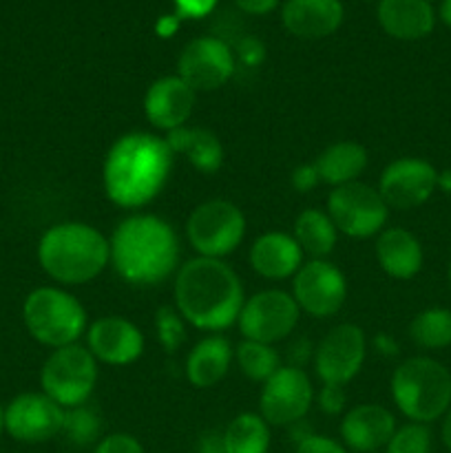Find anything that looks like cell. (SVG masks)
Instances as JSON below:
<instances>
[{"label": "cell", "instance_id": "7c38bea8", "mask_svg": "<svg viewBox=\"0 0 451 453\" xmlns=\"http://www.w3.org/2000/svg\"><path fill=\"white\" fill-rule=\"evenodd\" d=\"M292 296L299 310L314 319H327L339 312L348 299V281L340 268L325 259H312L292 277Z\"/></svg>", "mask_w": 451, "mask_h": 453}, {"label": "cell", "instance_id": "8fae6325", "mask_svg": "<svg viewBox=\"0 0 451 453\" xmlns=\"http://www.w3.org/2000/svg\"><path fill=\"white\" fill-rule=\"evenodd\" d=\"M314 401V388L303 367L281 365L264 383L259 396L261 418L274 427L301 423Z\"/></svg>", "mask_w": 451, "mask_h": 453}, {"label": "cell", "instance_id": "4316f807", "mask_svg": "<svg viewBox=\"0 0 451 453\" xmlns=\"http://www.w3.org/2000/svg\"><path fill=\"white\" fill-rule=\"evenodd\" d=\"M292 237L296 239L303 255H310L312 259H325L334 250L339 230H336L327 211L305 208L294 219V234Z\"/></svg>", "mask_w": 451, "mask_h": 453}, {"label": "cell", "instance_id": "ab89813d", "mask_svg": "<svg viewBox=\"0 0 451 453\" xmlns=\"http://www.w3.org/2000/svg\"><path fill=\"white\" fill-rule=\"evenodd\" d=\"M241 12L250 13V16H265V13L274 12L279 0H234Z\"/></svg>", "mask_w": 451, "mask_h": 453}, {"label": "cell", "instance_id": "f546056e", "mask_svg": "<svg viewBox=\"0 0 451 453\" xmlns=\"http://www.w3.org/2000/svg\"><path fill=\"white\" fill-rule=\"evenodd\" d=\"M234 358L243 374L255 383H265L281 367V357L277 349L272 345L256 343V341L243 339L234 349Z\"/></svg>", "mask_w": 451, "mask_h": 453}, {"label": "cell", "instance_id": "bcb514c9", "mask_svg": "<svg viewBox=\"0 0 451 453\" xmlns=\"http://www.w3.org/2000/svg\"><path fill=\"white\" fill-rule=\"evenodd\" d=\"M438 188L445 195H451V168L438 171Z\"/></svg>", "mask_w": 451, "mask_h": 453}, {"label": "cell", "instance_id": "b9f144b4", "mask_svg": "<svg viewBox=\"0 0 451 453\" xmlns=\"http://www.w3.org/2000/svg\"><path fill=\"white\" fill-rule=\"evenodd\" d=\"M374 348L376 352L383 354V357H396L398 354L396 339H394L392 334H385V332H380V334L374 336Z\"/></svg>", "mask_w": 451, "mask_h": 453}, {"label": "cell", "instance_id": "4dcf8cb0", "mask_svg": "<svg viewBox=\"0 0 451 453\" xmlns=\"http://www.w3.org/2000/svg\"><path fill=\"white\" fill-rule=\"evenodd\" d=\"M62 434L66 436V441L73 442V445L78 447L93 445L102 434L100 414L88 405L65 410V425H62Z\"/></svg>", "mask_w": 451, "mask_h": 453}, {"label": "cell", "instance_id": "ffe728a7", "mask_svg": "<svg viewBox=\"0 0 451 453\" xmlns=\"http://www.w3.org/2000/svg\"><path fill=\"white\" fill-rule=\"evenodd\" d=\"M250 265L259 277L268 281H281L299 273L303 265V250L292 234L270 230L252 243Z\"/></svg>", "mask_w": 451, "mask_h": 453}, {"label": "cell", "instance_id": "6da1fadb", "mask_svg": "<svg viewBox=\"0 0 451 453\" xmlns=\"http://www.w3.org/2000/svg\"><path fill=\"white\" fill-rule=\"evenodd\" d=\"M172 150L164 137L133 131L111 144L102 164V186L115 206L144 208L166 188Z\"/></svg>", "mask_w": 451, "mask_h": 453}, {"label": "cell", "instance_id": "f35d334b", "mask_svg": "<svg viewBox=\"0 0 451 453\" xmlns=\"http://www.w3.org/2000/svg\"><path fill=\"white\" fill-rule=\"evenodd\" d=\"M239 56H241V60L246 62L248 66H255L259 65V62H264L265 49L256 38H246L239 44Z\"/></svg>", "mask_w": 451, "mask_h": 453}, {"label": "cell", "instance_id": "1f68e13d", "mask_svg": "<svg viewBox=\"0 0 451 453\" xmlns=\"http://www.w3.org/2000/svg\"><path fill=\"white\" fill-rule=\"evenodd\" d=\"M155 332L166 354L180 352L181 345L186 343V321L172 305H162L155 312Z\"/></svg>", "mask_w": 451, "mask_h": 453}, {"label": "cell", "instance_id": "5bb4252c", "mask_svg": "<svg viewBox=\"0 0 451 453\" xmlns=\"http://www.w3.org/2000/svg\"><path fill=\"white\" fill-rule=\"evenodd\" d=\"M438 188V171L420 157H398L385 166L378 180V193L387 208L414 211L432 199Z\"/></svg>", "mask_w": 451, "mask_h": 453}, {"label": "cell", "instance_id": "c3c4849f", "mask_svg": "<svg viewBox=\"0 0 451 453\" xmlns=\"http://www.w3.org/2000/svg\"><path fill=\"white\" fill-rule=\"evenodd\" d=\"M4 432V407L0 405V436H3Z\"/></svg>", "mask_w": 451, "mask_h": 453}, {"label": "cell", "instance_id": "e575fe53", "mask_svg": "<svg viewBox=\"0 0 451 453\" xmlns=\"http://www.w3.org/2000/svg\"><path fill=\"white\" fill-rule=\"evenodd\" d=\"M294 453H348V451H345L343 445H339L336 441H332V438L310 434V436L301 438Z\"/></svg>", "mask_w": 451, "mask_h": 453}, {"label": "cell", "instance_id": "8992f818", "mask_svg": "<svg viewBox=\"0 0 451 453\" xmlns=\"http://www.w3.org/2000/svg\"><path fill=\"white\" fill-rule=\"evenodd\" d=\"M22 321L31 339L47 348L75 345L87 332V310L71 292L42 286L29 292L22 303Z\"/></svg>", "mask_w": 451, "mask_h": 453}, {"label": "cell", "instance_id": "cb8c5ba5", "mask_svg": "<svg viewBox=\"0 0 451 453\" xmlns=\"http://www.w3.org/2000/svg\"><path fill=\"white\" fill-rule=\"evenodd\" d=\"M166 144L172 155H181L202 175H215L224 164V144L212 131L202 127H180L168 133Z\"/></svg>", "mask_w": 451, "mask_h": 453}, {"label": "cell", "instance_id": "4fadbf2b", "mask_svg": "<svg viewBox=\"0 0 451 453\" xmlns=\"http://www.w3.org/2000/svg\"><path fill=\"white\" fill-rule=\"evenodd\" d=\"M365 332L354 323L332 327L325 339L314 349V370L323 385H345L356 379L365 363Z\"/></svg>", "mask_w": 451, "mask_h": 453}, {"label": "cell", "instance_id": "83f0119b", "mask_svg": "<svg viewBox=\"0 0 451 453\" xmlns=\"http://www.w3.org/2000/svg\"><path fill=\"white\" fill-rule=\"evenodd\" d=\"M270 427L261 414H239L224 432L226 453H268Z\"/></svg>", "mask_w": 451, "mask_h": 453}, {"label": "cell", "instance_id": "7a4b0ae2", "mask_svg": "<svg viewBox=\"0 0 451 453\" xmlns=\"http://www.w3.org/2000/svg\"><path fill=\"white\" fill-rule=\"evenodd\" d=\"M177 312L203 332H221L239 321L246 296L241 279L221 259L195 257L175 274Z\"/></svg>", "mask_w": 451, "mask_h": 453}, {"label": "cell", "instance_id": "2e32d148", "mask_svg": "<svg viewBox=\"0 0 451 453\" xmlns=\"http://www.w3.org/2000/svg\"><path fill=\"white\" fill-rule=\"evenodd\" d=\"M234 73V56L228 44L215 35L195 38L181 49L177 75L197 91H217Z\"/></svg>", "mask_w": 451, "mask_h": 453}, {"label": "cell", "instance_id": "484cf974", "mask_svg": "<svg viewBox=\"0 0 451 453\" xmlns=\"http://www.w3.org/2000/svg\"><path fill=\"white\" fill-rule=\"evenodd\" d=\"M314 166L323 184L339 188V186L358 181V177L363 175L367 168V149L358 142H336L318 155Z\"/></svg>", "mask_w": 451, "mask_h": 453}, {"label": "cell", "instance_id": "74e56055", "mask_svg": "<svg viewBox=\"0 0 451 453\" xmlns=\"http://www.w3.org/2000/svg\"><path fill=\"white\" fill-rule=\"evenodd\" d=\"M292 188L299 190V193H310L312 188H317L321 184V177H318V171L314 164H301L292 171L290 177Z\"/></svg>", "mask_w": 451, "mask_h": 453}, {"label": "cell", "instance_id": "d4e9b609", "mask_svg": "<svg viewBox=\"0 0 451 453\" xmlns=\"http://www.w3.org/2000/svg\"><path fill=\"white\" fill-rule=\"evenodd\" d=\"M233 358L234 352L228 339L219 334L206 336L190 349L186 358V379L197 389L215 388L226 379Z\"/></svg>", "mask_w": 451, "mask_h": 453}, {"label": "cell", "instance_id": "44dd1931", "mask_svg": "<svg viewBox=\"0 0 451 453\" xmlns=\"http://www.w3.org/2000/svg\"><path fill=\"white\" fill-rule=\"evenodd\" d=\"M283 27L303 40H321L343 22L340 0H287L281 9Z\"/></svg>", "mask_w": 451, "mask_h": 453}, {"label": "cell", "instance_id": "ac0fdd59", "mask_svg": "<svg viewBox=\"0 0 451 453\" xmlns=\"http://www.w3.org/2000/svg\"><path fill=\"white\" fill-rule=\"evenodd\" d=\"M197 93L180 78V75H164L155 80L144 96V115L155 128L171 133L186 127L193 115Z\"/></svg>", "mask_w": 451, "mask_h": 453}, {"label": "cell", "instance_id": "f1b7e54d", "mask_svg": "<svg viewBox=\"0 0 451 453\" xmlns=\"http://www.w3.org/2000/svg\"><path fill=\"white\" fill-rule=\"evenodd\" d=\"M409 336L423 349H445L451 345V310L427 308L409 323Z\"/></svg>", "mask_w": 451, "mask_h": 453}, {"label": "cell", "instance_id": "9a60e30c", "mask_svg": "<svg viewBox=\"0 0 451 453\" xmlns=\"http://www.w3.org/2000/svg\"><path fill=\"white\" fill-rule=\"evenodd\" d=\"M65 425V410L44 392L18 394L4 407V432L25 445H40L57 434Z\"/></svg>", "mask_w": 451, "mask_h": 453}, {"label": "cell", "instance_id": "30bf717a", "mask_svg": "<svg viewBox=\"0 0 451 453\" xmlns=\"http://www.w3.org/2000/svg\"><path fill=\"white\" fill-rule=\"evenodd\" d=\"M299 317L294 296L283 290H261L246 299L237 323L246 341L272 345L294 332Z\"/></svg>", "mask_w": 451, "mask_h": 453}, {"label": "cell", "instance_id": "ee69618b", "mask_svg": "<svg viewBox=\"0 0 451 453\" xmlns=\"http://www.w3.org/2000/svg\"><path fill=\"white\" fill-rule=\"evenodd\" d=\"M177 29H180V18L177 16H162L157 20V25H155V31L162 38H171Z\"/></svg>", "mask_w": 451, "mask_h": 453}, {"label": "cell", "instance_id": "f6af8a7d", "mask_svg": "<svg viewBox=\"0 0 451 453\" xmlns=\"http://www.w3.org/2000/svg\"><path fill=\"white\" fill-rule=\"evenodd\" d=\"M440 436H442V442H445V447H447V449L451 451V407H449V410H447V414H445V420H442Z\"/></svg>", "mask_w": 451, "mask_h": 453}, {"label": "cell", "instance_id": "d6a6232c", "mask_svg": "<svg viewBox=\"0 0 451 453\" xmlns=\"http://www.w3.org/2000/svg\"><path fill=\"white\" fill-rule=\"evenodd\" d=\"M387 453H432V432L427 425L420 423L396 427L392 441L387 442Z\"/></svg>", "mask_w": 451, "mask_h": 453}, {"label": "cell", "instance_id": "3957f363", "mask_svg": "<svg viewBox=\"0 0 451 453\" xmlns=\"http://www.w3.org/2000/svg\"><path fill=\"white\" fill-rule=\"evenodd\" d=\"M111 243V264L131 286H159L180 270V237L166 219L157 215L126 217L115 226Z\"/></svg>", "mask_w": 451, "mask_h": 453}, {"label": "cell", "instance_id": "836d02e7", "mask_svg": "<svg viewBox=\"0 0 451 453\" xmlns=\"http://www.w3.org/2000/svg\"><path fill=\"white\" fill-rule=\"evenodd\" d=\"M93 453H144V447L131 434H111L97 442Z\"/></svg>", "mask_w": 451, "mask_h": 453}, {"label": "cell", "instance_id": "8d00e7d4", "mask_svg": "<svg viewBox=\"0 0 451 453\" xmlns=\"http://www.w3.org/2000/svg\"><path fill=\"white\" fill-rule=\"evenodd\" d=\"M217 0H175V16L180 18H190V20H199V18H206L208 13L215 9Z\"/></svg>", "mask_w": 451, "mask_h": 453}, {"label": "cell", "instance_id": "f907efd6", "mask_svg": "<svg viewBox=\"0 0 451 453\" xmlns=\"http://www.w3.org/2000/svg\"><path fill=\"white\" fill-rule=\"evenodd\" d=\"M429 3H432V0H429Z\"/></svg>", "mask_w": 451, "mask_h": 453}, {"label": "cell", "instance_id": "277c9868", "mask_svg": "<svg viewBox=\"0 0 451 453\" xmlns=\"http://www.w3.org/2000/svg\"><path fill=\"white\" fill-rule=\"evenodd\" d=\"M40 268L62 286H82L111 264V243L91 224L62 221L42 233L38 242Z\"/></svg>", "mask_w": 451, "mask_h": 453}, {"label": "cell", "instance_id": "e0dca14e", "mask_svg": "<svg viewBox=\"0 0 451 453\" xmlns=\"http://www.w3.org/2000/svg\"><path fill=\"white\" fill-rule=\"evenodd\" d=\"M144 334L128 319L109 314L87 327V348L96 361L124 367L135 363L144 354Z\"/></svg>", "mask_w": 451, "mask_h": 453}, {"label": "cell", "instance_id": "d590c367", "mask_svg": "<svg viewBox=\"0 0 451 453\" xmlns=\"http://www.w3.org/2000/svg\"><path fill=\"white\" fill-rule=\"evenodd\" d=\"M318 407L330 416L340 414L345 407V389L340 385H323L318 392Z\"/></svg>", "mask_w": 451, "mask_h": 453}, {"label": "cell", "instance_id": "603a6c76", "mask_svg": "<svg viewBox=\"0 0 451 453\" xmlns=\"http://www.w3.org/2000/svg\"><path fill=\"white\" fill-rule=\"evenodd\" d=\"M376 261L380 270L398 281H409L423 270V243L405 228H387L376 242Z\"/></svg>", "mask_w": 451, "mask_h": 453}, {"label": "cell", "instance_id": "7dc6e473", "mask_svg": "<svg viewBox=\"0 0 451 453\" xmlns=\"http://www.w3.org/2000/svg\"><path fill=\"white\" fill-rule=\"evenodd\" d=\"M438 18L442 20V25H447L451 29V0H440V7H438Z\"/></svg>", "mask_w": 451, "mask_h": 453}, {"label": "cell", "instance_id": "5b68a950", "mask_svg": "<svg viewBox=\"0 0 451 453\" xmlns=\"http://www.w3.org/2000/svg\"><path fill=\"white\" fill-rule=\"evenodd\" d=\"M392 398L411 423H433L451 407V372L436 358H407L392 374Z\"/></svg>", "mask_w": 451, "mask_h": 453}, {"label": "cell", "instance_id": "ba28073f", "mask_svg": "<svg viewBox=\"0 0 451 453\" xmlns=\"http://www.w3.org/2000/svg\"><path fill=\"white\" fill-rule=\"evenodd\" d=\"M186 237L199 257L224 259L241 246L246 237V217L228 199H208L190 212Z\"/></svg>", "mask_w": 451, "mask_h": 453}, {"label": "cell", "instance_id": "7402d4cb", "mask_svg": "<svg viewBox=\"0 0 451 453\" xmlns=\"http://www.w3.org/2000/svg\"><path fill=\"white\" fill-rule=\"evenodd\" d=\"M380 29L396 40H423L436 27V9L429 0H378Z\"/></svg>", "mask_w": 451, "mask_h": 453}, {"label": "cell", "instance_id": "d6986e66", "mask_svg": "<svg viewBox=\"0 0 451 453\" xmlns=\"http://www.w3.org/2000/svg\"><path fill=\"white\" fill-rule=\"evenodd\" d=\"M396 432V418L383 405H356L343 416L340 436L349 449L358 453H374L387 447Z\"/></svg>", "mask_w": 451, "mask_h": 453}, {"label": "cell", "instance_id": "681fc988", "mask_svg": "<svg viewBox=\"0 0 451 453\" xmlns=\"http://www.w3.org/2000/svg\"><path fill=\"white\" fill-rule=\"evenodd\" d=\"M447 281H449V286H451V264H449V268H447Z\"/></svg>", "mask_w": 451, "mask_h": 453}, {"label": "cell", "instance_id": "7bdbcfd3", "mask_svg": "<svg viewBox=\"0 0 451 453\" xmlns=\"http://www.w3.org/2000/svg\"><path fill=\"white\" fill-rule=\"evenodd\" d=\"M199 453H226L224 451V436L217 434H206L199 442Z\"/></svg>", "mask_w": 451, "mask_h": 453}, {"label": "cell", "instance_id": "52a82bcc", "mask_svg": "<svg viewBox=\"0 0 451 453\" xmlns=\"http://www.w3.org/2000/svg\"><path fill=\"white\" fill-rule=\"evenodd\" d=\"M96 383V357L78 343L53 349L40 370V388L62 410L87 405Z\"/></svg>", "mask_w": 451, "mask_h": 453}, {"label": "cell", "instance_id": "9c48e42d", "mask_svg": "<svg viewBox=\"0 0 451 453\" xmlns=\"http://www.w3.org/2000/svg\"><path fill=\"white\" fill-rule=\"evenodd\" d=\"M327 215L339 233L352 239H367L383 233L389 208L378 190L352 181L332 190L327 197Z\"/></svg>", "mask_w": 451, "mask_h": 453}, {"label": "cell", "instance_id": "60d3db41", "mask_svg": "<svg viewBox=\"0 0 451 453\" xmlns=\"http://www.w3.org/2000/svg\"><path fill=\"white\" fill-rule=\"evenodd\" d=\"M312 345H310L308 339H296V343H292L290 348V365L294 367H303V363L310 361V357H312Z\"/></svg>", "mask_w": 451, "mask_h": 453}]
</instances>
